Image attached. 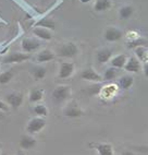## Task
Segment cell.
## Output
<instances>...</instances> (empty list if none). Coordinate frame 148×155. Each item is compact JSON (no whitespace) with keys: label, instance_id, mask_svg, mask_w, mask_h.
I'll return each mask as SVG.
<instances>
[{"label":"cell","instance_id":"obj_1","mask_svg":"<svg viewBox=\"0 0 148 155\" xmlns=\"http://www.w3.org/2000/svg\"><path fill=\"white\" fill-rule=\"evenodd\" d=\"M45 126H46V121L43 118L37 117V118H33V119L30 120V122L27 124V127H26V130L31 134H34V133L39 132Z\"/></svg>","mask_w":148,"mask_h":155},{"label":"cell","instance_id":"obj_2","mask_svg":"<svg viewBox=\"0 0 148 155\" xmlns=\"http://www.w3.org/2000/svg\"><path fill=\"white\" fill-rule=\"evenodd\" d=\"M69 94H70L69 87H66V86H58L52 92V97H53V100L56 102L59 103L66 100V97L69 96Z\"/></svg>","mask_w":148,"mask_h":155},{"label":"cell","instance_id":"obj_3","mask_svg":"<svg viewBox=\"0 0 148 155\" xmlns=\"http://www.w3.org/2000/svg\"><path fill=\"white\" fill-rule=\"evenodd\" d=\"M39 46H40V43H39L37 39L25 38V39H23V42H22V48L26 53H32V51L36 50L37 48H39Z\"/></svg>","mask_w":148,"mask_h":155},{"label":"cell","instance_id":"obj_4","mask_svg":"<svg viewBox=\"0 0 148 155\" xmlns=\"http://www.w3.org/2000/svg\"><path fill=\"white\" fill-rule=\"evenodd\" d=\"M6 100L9 105L14 108H17V107H20L21 104H22L23 95L20 94V93H11V94H8Z\"/></svg>","mask_w":148,"mask_h":155},{"label":"cell","instance_id":"obj_5","mask_svg":"<svg viewBox=\"0 0 148 155\" xmlns=\"http://www.w3.org/2000/svg\"><path fill=\"white\" fill-rule=\"evenodd\" d=\"M77 54V48L76 46L74 44H72V43H69V44L64 45V46H62L60 49V55L62 56V57H73V56H75Z\"/></svg>","mask_w":148,"mask_h":155},{"label":"cell","instance_id":"obj_6","mask_svg":"<svg viewBox=\"0 0 148 155\" xmlns=\"http://www.w3.org/2000/svg\"><path fill=\"white\" fill-rule=\"evenodd\" d=\"M31 56L27 54H21V53H13L10 56H8L7 58H5V62L6 64H12V62H21L26 59H30Z\"/></svg>","mask_w":148,"mask_h":155},{"label":"cell","instance_id":"obj_7","mask_svg":"<svg viewBox=\"0 0 148 155\" xmlns=\"http://www.w3.org/2000/svg\"><path fill=\"white\" fill-rule=\"evenodd\" d=\"M122 37V33L121 31L117 30V28H108L105 33V38L107 39L108 42H114V41H118Z\"/></svg>","mask_w":148,"mask_h":155},{"label":"cell","instance_id":"obj_8","mask_svg":"<svg viewBox=\"0 0 148 155\" xmlns=\"http://www.w3.org/2000/svg\"><path fill=\"white\" fill-rule=\"evenodd\" d=\"M73 70H74L73 64L64 62V64H61L60 72H59V78H61V79H66V78L70 77V75L72 74Z\"/></svg>","mask_w":148,"mask_h":155},{"label":"cell","instance_id":"obj_9","mask_svg":"<svg viewBox=\"0 0 148 155\" xmlns=\"http://www.w3.org/2000/svg\"><path fill=\"white\" fill-rule=\"evenodd\" d=\"M36 140L33 139L32 137H22V139L20 140V147L24 150H30L32 147H35Z\"/></svg>","mask_w":148,"mask_h":155},{"label":"cell","instance_id":"obj_10","mask_svg":"<svg viewBox=\"0 0 148 155\" xmlns=\"http://www.w3.org/2000/svg\"><path fill=\"white\" fill-rule=\"evenodd\" d=\"M81 77H82L84 80H88V81H100L101 80L100 75L97 74L96 72L92 69H87L84 72H82V75H81Z\"/></svg>","mask_w":148,"mask_h":155},{"label":"cell","instance_id":"obj_11","mask_svg":"<svg viewBox=\"0 0 148 155\" xmlns=\"http://www.w3.org/2000/svg\"><path fill=\"white\" fill-rule=\"evenodd\" d=\"M112 56V50L110 49H102L100 51H98L97 54V60L100 62V64H105L110 59V57Z\"/></svg>","mask_w":148,"mask_h":155},{"label":"cell","instance_id":"obj_12","mask_svg":"<svg viewBox=\"0 0 148 155\" xmlns=\"http://www.w3.org/2000/svg\"><path fill=\"white\" fill-rule=\"evenodd\" d=\"M97 151H98L99 155H113L112 147L110 144L107 143H101L98 144L96 147Z\"/></svg>","mask_w":148,"mask_h":155},{"label":"cell","instance_id":"obj_13","mask_svg":"<svg viewBox=\"0 0 148 155\" xmlns=\"http://www.w3.org/2000/svg\"><path fill=\"white\" fill-rule=\"evenodd\" d=\"M140 62L135 58H131L127 61V64H125V70L130 72H137L140 70Z\"/></svg>","mask_w":148,"mask_h":155},{"label":"cell","instance_id":"obj_14","mask_svg":"<svg viewBox=\"0 0 148 155\" xmlns=\"http://www.w3.org/2000/svg\"><path fill=\"white\" fill-rule=\"evenodd\" d=\"M134 80H133V78L132 77H129V75H125V77H122L119 81V86H120L121 89L123 90H127L130 89L133 84Z\"/></svg>","mask_w":148,"mask_h":155},{"label":"cell","instance_id":"obj_15","mask_svg":"<svg viewBox=\"0 0 148 155\" xmlns=\"http://www.w3.org/2000/svg\"><path fill=\"white\" fill-rule=\"evenodd\" d=\"M125 61H126L125 56L119 55L111 60V64H112V67H114V68H122V67H124V64H125Z\"/></svg>","mask_w":148,"mask_h":155},{"label":"cell","instance_id":"obj_16","mask_svg":"<svg viewBox=\"0 0 148 155\" xmlns=\"http://www.w3.org/2000/svg\"><path fill=\"white\" fill-rule=\"evenodd\" d=\"M43 96H44V91L43 90H34V91L31 92L30 94V102L31 103L39 102L43 98Z\"/></svg>","mask_w":148,"mask_h":155},{"label":"cell","instance_id":"obj_17","mask_svg":"<svg viewBox=\"0 0 148 155\" xmlns=\"http://www.w3.org/2000/svg\"><path fill=\"white\" fill-rule=\"evenodd\" d=\"M34 34H35L36 36H38L39 38H43V39H50L51 38V34H50L47 30L41 28H34Z\"/></svg>","mask_w":148,"mask_h":155},{"label":"cell","instance_id":"obj_18","mask_svg":"<svg viewBox=\"0 0 148 155\" xmlns=\"http://www.w3.org/2000/svg\"><path fill=\"white\" fill-rule=\"evenodd\" d=\"M111 2L110 0H97L96 5H95V10L96 11H104L107 10L108 8H110Z\"/></svg>","mask_w":148,"mask_h":155},{"label":"cell","instance_id":"obj_19","mask_svg":"<svg viewBox=\"0 0 148 155\" xmlns=\"http://www.w3.org/2000/svg\"><path fill=\"white\" fill-rule=\"evenodd\" d=\"M53 59V55L50 53L49 50H43L41 53H39V55L37 56V60L39 62H46V61H49Z\"/></svg>","mask_w":148,"mask_h":155},{"label":"cell","instance_id":"obj_20","mask_svg":"<svg viewBox=\"0 0 148 155\" xmlns=\"http://www.w3.org/2000/svg\"><path fill=\"white\" fill-rule=\"evenodd\" d=\"M133 14V8L130 6H125L120 10V17L122 19H129Z\"/></svg>","mask_w":148,"mask_h":155},{"label":"cell","instance_id":"obj_21","mask_svg":"<svg viewBox=\"0 0 148 155\" xmlns=\"http://www.w3.org/2000/svg\"><path fill=\"white\" fill-rule=\"evenodd\" d=\"M82 115V111L76 107H70L66 110V116L68 117H79Z\"/></svg>","mask_w":148,"mask_h":155},{"label":"cell","instance_id":"obj_22","mask_svg":"<svg viewBox=\"0 0 148 155\" xmlns=\"http://www.w3.org/2000/svg\"><path fill=\"white\" fill-rule=\"evenodd\" d=\"M33 74L36 79H43L46 74V69L44 67H37V68H34L33 70Z\"/></svg>","mask_w":148,"mask_h":155},{"label":"cell","instance_id":"obj_23","mask_svg":"<svg viewBox=\"0 0 148 155\" xmlns=\"http://www.w3.org/2000/svg\"><path fill=\"white\" fill-rule=\"evenodd\" d=\"M34 113H35L36 115H38V116L45 117V116H47L48 110H47V108L45 107L44 105H36L35 107H34Z\"/></svg>","mask_w":148,"mask_h":155},{"label":"cell","instance_id":"obj_24","mask_svg":"<svg viewBox=\"0 0 148 155\" xmlns=\"http://www.w3.org/2000/svg\"><path fill=\"white\" fill-rule=\"evenodd\" d=\"M12 72L11 71H6L0 74V83L1 84H6L8 83L9 81L12 79Z\"/></svg>","mask_w":148,"mask_h":155},{"label":"cell","instance_id":"obj_25","mask_svg":"<svg viewBox=\"0 0 148 155\" xmlns=\"http://www.w3.org/2000/svg\"><path fill=\"white\" fill-rule=\"evenodd\" d=\"M115 75H117V71H115L114 68H109L105 72V79L106 80H113Z\"/></svg>","mask_w":148,"mask_h":155},{"label":"cell","instance_id":"obj_26","mask_svg":"<svg viewBox=\"0 0 148 155\" xmlns=\"http://www.w3.org/2000/svg\"><path fill=\"white\" fill-rule=\"evenodd\" d=\"M38 25H41V26H44V28H55V23L53 21L49 19H43L40 22L38 23Z\"/></svg>","mask_w":148,"mask_h":155},{"label":"cell","instance_id":"obj_27","mask_svg":"<svg viewBox=\"0 0 148 155\" xmlns=\"http://www.w3.org/2000/svg\"><path fill=\"white\" fill-rule=\"evenodd\" d=\"M143 43H145L143 39H140V41H135V42H131L129 44V47H134L136 45H140V44H143Z\"/></svg>","mask_w":148,"mask_h":155},{"label":"cell","instance_id":"obj_28","mask_svg":"<svg viewBox=\"0 0 148 155\" xmlns=\"http://www.w3.org/2000/svg\"><path fill=\"white\" fill-rule=\"evenodd\" d=\"M0 110L1 111H7L8 110V106L6 103H3L2 101H0Z\"/></svg>","mask_w":148,"mask_h":155},{"label":"cell","instance_id":"obj_29","mask_svg":"<svg viewBox=\"0 0 148 155\" xmlns=\"http://www.w3.org/2000/svg\"><path fill=\"white\" fill-rule=\"evenodd\" d=\"M136 53H137V55L140 56V58H143V53H145L144 50L142 49V48H137L136 49Z\"/></svg>","mask_w":148,"mask_h":155},{"label":"cell","instance_id":"obj_30","mask_svg":"<svg viewBox=\"0 0 148 155\" xmlns=\"http://www.w3.org/2000/svg\"><path fill=\"white\" fill-rule=\"evenodd\" d=\"M145 74L146 77H148V64H145Z\"/></svg>","mask_w":148,"mask_h":155},{"label":"cell","instance_id":"obj_31","mask_svg":"<svg viewBox=\"0 0 148 155\" xmlns=\"http://www.w3.org/2000/svg\"><path fill=\"white\" fill-rule=\"evenodd\" d=\"M122 155H134L132 152H129V151H126V152H124Z\"/></svg>","mask_w":148,"mask_h":155},{"label":"cell","instance_id":"obj_32","mask_svg":"<svg viewBox=\"0 0 148 155\" xmlns=\"http://www.w3.org/2000/svg\"><path fill=\"white\" fill-rule=\"evenodd\" d=\"M2 118H3V113L1 110H0V120L2 119Z\"/></svg>","mask_w":148,"mask_h":155},{"label":"cell","instance_id":"obj_33","mask_svg":"<svg viewBox=\"0 0 148 155\" xmlns=\"http://www.w3.org/2000/svg\"><path fill=\"white\" fill-rule=\"evenodd\" d=\"M81 1H82V2H88L89 0H81Z\"/></svg>","mask_w":148,"mask_h":155},{"label":"cell","instance_id":"obj_34","mask_svg":"<svg viewBox=\"0 0 148 155\" xmlns=\"http://www.w3.org/2000/svg\"><path fill=\"white\" fill-rule=\"evenodd\" d=\"M18 155H24V154H23V153H19Z\"/></svg>","mask_w":148,"mask_h":155},{"label":"cell","instance_id":"obj_35","mask_svg":"<svg viewBox=\"0 0 148 155\" xmlns=\"http://www.w3.org/2000/svg\"><path fill=\"white\" fill-rule=\"evenodd\" d=\"M1 155H6V154H1Z\"/></svg>","mask_w":148,"mask_h":155}]
</instances>
